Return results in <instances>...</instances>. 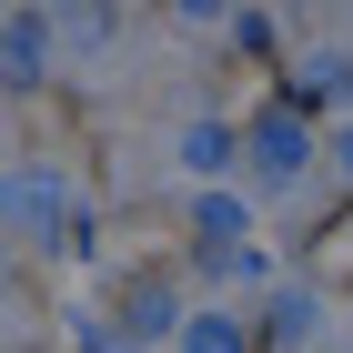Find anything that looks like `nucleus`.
Listing matches in <instances>:
<instances>
[{"label": "nucleus", "mask_w": 353, "mask_h": 353, "mask_svg": "<svg viewBox=\"0 0 353 353\" xmlns=\"http://www.w3.org/2000/svg\"><path fill=\"white\" fill-rule=\"evenodd\" d=\"M182 353H243V333L232 323H182Z\"/></svg>", "instance_id": "obj_3"}, {"label": "nucleus", "mask_w": 353, "mask_h": 353, "mask_svg": "<svg viewBox=\"0 0 353 353\" xmlns=\"http://www.w3.org/2000/svg\"><path fill=\"white\" fill-rule=\"evenodd\" d=\"M182 162H192V172H222V162H232V141H222V121H192Z\"/></svg>", "instance_id": "obj_2"}, {"label": "nucleus", "mask_w": 353, "mask_h": 353, "mask_svg": "<svg viewBox=\"0 0 353 353\" xmlns=\"http://www.w3.org/2000/svg\"><path fill=\"white\" fill-rule=\"evenodd\" d=\"M303 162H313V141H303L293 111H272V121H252V172H263V192L303 182Z\"/></svg>", "instance_id": "obj_1"}, {"label": "nucleus", "mask_w": 353, "mask_h": 353, "mask_svg": "<svg viewBox=\"0 0 353 353\" xmlns=\"http://www.w3.org/2000/svg\"><path fill=\"white\" fill-rule=\"evenodd\" d=\"M333 162H343V182H353V132H343V141H333Z\"/></svg>", "instance_id": "obj_4"}]
</instances>
